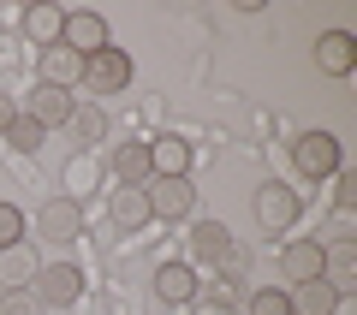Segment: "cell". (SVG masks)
<instances>
[{"instance_id":"6da1fadb","label":"cell","mask_w":357,"mask_h":315,"mask_svg":"<svg viewBox=\"0 0 357 315\" xmlns=\"http://www.w3.org/2000/svg\"><path fill=\"white\" fill-rule=\"evenodd\" d=\"M250 215H256L262 232H286V226H298V215H304V197H298L292 185H280V178H262L256 197H250Z\"/></svg>"},{"instance_id":"7a4b0ae2","label":"cell","mask_w":357,"mask_h":315,"mask_svg":"<svg viewBox=\"0 0 357 315\" xmlns=\"http://www.w3.org/2000/svg\"><path fill=\"white\" fill-rule=\"evenodd\" d=\"M30 298H36L42 309H72V303L84 298V274H77L72 262H42L36 279H30Z\"/></svg>"},{"instance_id":"3957f363","label":"cell","mask_w":357,"mask_h":315,"mask_svg":"<svg viewBox=\"0 0 357 315\" xmlns=\"http://www.w3.org/2000/svg\"><path fill=\"white\" fill-rule=\"evenodd\" d=\"M292 167H298L304 178L340 173V137H333V131H304V137L292 143Z\"/></svg>"},{"instance_id":"277c9868","label":"cell","mask_w":357,"mask_h":315,"mask_svg":"<svg viewBox=\"0 0 357 315\" xmlns=\"http://www.w3.org/2000/svg\"><path fill=\"white\" fill-rule=\"evenodd\" d=\"M84 84L96 89V95H119V89L131 84V54L126 48H102L84 60Z\"/></svg>"},{"instance_id":"5b68a950","label":"cell","mask_w":357,"mask_h":315,"mask_svg":"<svg viewBox=\"0 0 357 315\" xmlns=\"http://www.w3.org/2000/svg\"><path fill=\"white\" fill-rule=\"evenodd\" d=\"M143 197H149V220H185L197 190H191V178H149Z\"/></svg>"},{"instance_id":"8992f818","label":"cell","mask_w":357,"mask_h":315,"mask_svg":"<svg viewBox=\"0 0 357 315\" xmlns=\"http://www.w3.org/2000/svg\"><path fill=\"white\" fill-rule=\"evenodd\" d=\"M60 48H72L77 60H89V54H102V48H114V42H107V18H102V13H66Z\"/></svg>"},{"instance_id":"52a82bcc","label":"cell","mask_w":357,"mask_h":315,"mask_svg":"<svg viewBox=\"0 0 357 315\" xmlns=\"http://www.w3.org/2000/svg\"><path fill=\"white\" fill-rule=\"evenodd\" d=\"M72 107H77V101H72V89L36 84V89L24 95V107H18V114H24V119H36L42 131H54V125H66V119H72Z\"/></svg>"},{"instance_id":"ba28073f","label":"cell","mask_w":357,"mask_h":315,"mask_svg":"<svg viewBox=\"0 0 357 315\" xmlns=\"http://www.w3.org/2000/svg\"><path fill=\"white\" fill-rule=\"evenodd\" d=\"M36 232H42V238H54V244H72L77 232H84V202L48 197V202H42V215H36Z\"/></svg>"},{"instance_id":"9c48e42d","label":"cell","mask_w":357,"mask_h":315,"mask_svg":"<svg viewBox=\"0 0 357 315\" xmlns=\"http://www.w3.org/2000/svg\"><path fill=\"white\" fill-rule=\"evenodd\" d=\"M316 66H321V77H351V66H357L351 30H321L316 36Z\"/></svg>"},{"instance_id":"30bf717a","label":"cell","mask_w":357,"mask_h":315,"mask_svg":"<svg viewBox=\"0 0 357 315\" xmlns=\"http://www.w3.org/2000/svg\"><path fill=\"white\" fill-rule=\"evenodd\" d=\"M321 244L316 238H292L280 250V274H286V286H310V279H321Z\"/></svg>"},{"instance_id":"8fae6325","label":"cell","mask_w":357,"mask_h":315,"mask_svg":"<svg viewBox=\"0 0 357 315\" xmlns=\"http://www.w3.org/2000/svg\"><path fill=\"white\" fill-rule=\"evenodd\" d=\"M36 268H42V256H36V244H30V238L6 244V250H0V286H6V291H13V286H30Z\"/></svg>"},{"instance_id":"7c38bea8","label":"cell","mask_w":357,"mask_h":315,"mask_svg":"<svg viewBox=\"0 0 357 315\" xmlns=\"http://www.w3.org/2000/svg\"><path fill=\"white\" fill-rule=\"evenodd\" d=\"M155 298L161 303H191L197 298V268L191 262H161L155 268Z\"/></svg>"},{"instance_id":"4fadbf2b","label":"cell","mask_w":357,"mask_h":315,"mask_svg":"<svg viewBox=\"0 0 357 315\" xmlns=\"http://www.w3.org/2000/svg\"><path fill=\"white\" fill-rule=\"evenodd\" d=\"M36 84H54V89H72V84H84V60H77L72 48H42V77Z\"/></svg>"},{"instance_id":"5bb4252c","label":"cell","mask_w":357,"mask_h":315,"mask_svg":"<svg viewBox=\"0 0 357 315\" xmlns=\"http://www.w3.org/2000/svg\"><path fill=\"white\" fill-rule=\"evenodd\" d=\"M149 167H155V178H185L191 173V143L185 137H155L149 143Z\"/></svg>"},{"instance_id":"9a60e30c","label":"cell","mask_w":357,"mask_h":315,"mask_svg":"<svg viewBox=\"0 0 357 315\" xmlns=\"http://www.w3.org/2000/svg\"><path fill=\"white\" fill-rule=\"evenodd\" d=\"M107 215H114L119 232H143V226H149V197H143V190H131V185H119L114 202H107Z\"/></svg>"},{"instance_id":"2e32d148","label":"cell","mask_w":357,"mask_h":315,"mask_svg":"<svg viewBox=\"0 0 357 315\" xmlns=\"http://www.w3.org/2000/svg\"><path fill=\"white\" fill-rule=\"evenodd\" d=\"M114 178L119 185H131V190H143L155 178V167H149V143H119V155H114Z\"/></svg>"},{"instance_id":"e0dca14e","label":"cell","mask_w":357,"mask_h":315,"mask_svg":"<svg viewBox=\"0 0 357 315\" xmlns=\"http://www.w3.org/2000/svg\"><path fill=\"white\" fill-rule=\"evenodd\" d=\"M60 30H66V6H48V0H42V6H30V13H24V36L36 42V48H54Z\"/></svg>"},{"instance_id":"ac0fdd59","label":"cell","mask_w":357,"mask_h":315,"mask_svg":"<svg viewBox=\"0 0 357 315\" xmlns=\"http://www.w3.org/2000/svg\"><path fill=\"white\" fill-rule=\"evenodd\" d=\"M66 131H72L77 155H89L96 143L107 137V114H102V107H72V119H66Z\"/></svg>"},{"instance_id":"d6986e66","label":"cell","mask_w":357,"mask_h":315,"mask_svg":"<svg viewBox=\"0 0 357 315\" xmlns=\"http://www.w3.org/2000/svg\"><path fill=\"white\" fill-rule=\"evenodd\" d=\"M191 250H197V262H227V256H232V232L227 226H220V220H203V226H197L191 232Z\"/></svg>"},{"instance_id":"ffe728a7","label":"cell","mask_w":357,"mask_h":315,"mask_svg":"<svg viewBox=\"0 0 357 315\" xmlns=\"http://www.w3.org/2000/svg\"><path fill=\"white\" fill-rule=\"evenodd\" d=\"M96 185H102V167H96V155H72V161H66V197L84 202Z\"/></svg>"},{"instance_id":"44dd1931","label":"cell","mask_w":357,"mask_h":315,"mask_svg":"<svg viewBox=\"0 0 357 315\" xmlns=\"http://www.w3.org/2000/svg\"><path fill=\"white\" fill-rule=\"evenodd\" d=\"M286 298H292V315H333V286H321V279H310V286H292L286 291Z\"/></svg>"},{"instance_id":"7402d4cb","label":"cell","mask_w":357,"mask_h":315,"mask_svg":"<svg viewBox=\"0 0 357 315\" xmlns=\"http://www.w3.org/2000/svg\"><path fill=\"white\" fill-rule=\"evenodd\" d=\"M42 137H48V131H42L36 119H24V114H18L13 125H6V143H13L18 155H36V149H42Z\"/></svg>"},{"instance_id":"603a6c76","label":"cell","mask_w":357,"mask_h":315,"mask_svg":"<svg viewBox=\"0 0 357 315\" xmlns=\"http://www.w3.org/2000/svg\"><path fill=\"white\" fill-rule=\"evenodd\" d=\"M250 315H292V298L280 286H256L250 291Z\"/></svg>"},{"instance_id":"cb8c5ba5","label":"cell","mask_w":357,"mask_h":315,"mask_svg":"<svg viewBox=\"0 0 357 315\" xmlns=\"http://www.w3.org/2000/svg\"><path fill=\"white\" fill-rule=\"evenodd\" d=\"M0 315H42V303L30 298V286H13V291H0Z\"/></svg>"},{"instance_id":"d4e9b609","label":"cell","mask_w":357,"mask_h":315,"mask_svg":"<svg viewBox=\"0 0 357 315\" xmlns=\"http://www.w3.org/2000/svg\"><path fill=\"white\" fill-rule=\"evenodd\" d=\"M351 232H357V220H351V215H345V208H340V215H333L328 226H321V238H316V244H357Z\"/></svg>"},{"instance_id":"484cf974","label":"cell","mask_w":357,"mask_h":315,"mask_svg":"<svg viewBox=\"0 0 357 315\" xmlns=\"http://www.w3.org/2000/svg\"><path fill=\"white\" fill-rule=\"evenodd\" d=\"M24 238V215H18L13 202H0V250H6V244H18Z\"/></svg>"},{"instance_id":"4316f807","label":"cell","mask_w":357,"mask_h":315,"mask_svg":"<svg viewBox=\"0 0 357 315\" xmlns=\"http://www.w3.org/2000/svg\"><path fill=\"white\" fill-rule=\"evenodd\" d=\"M333 197H340V208L351 215V202H357V173H340V190H333Z\"/></svg>"},{"instance_id":"83f0119b","label":"cell","mask_w":357,"mask_h":315,"mask_svg":"<svg viewBox=\"0 0 357 315\" xmlns=\"http://www.w3.org/2000/svg\"><path fill=\"white\" fill-rule=\"evenodd\" d=\"M197 315H232V303H220V298H208V291H203V303H197Z\"/></svg>"},{"instance_id":"f1b7e54d","label":"cell","mask_w":357,"mask_h":315,"mask_svg":"<svg viewBox=\"0 0 357 315\" xmlns=\"http://www.w3.org/2000/svg\"><path fill=\"white\" fill-rule=\"evenodd\" d=\"M13 119H18V101H13V95H0V137H6V125H13Z\"/></svg>"}]
</instances>
